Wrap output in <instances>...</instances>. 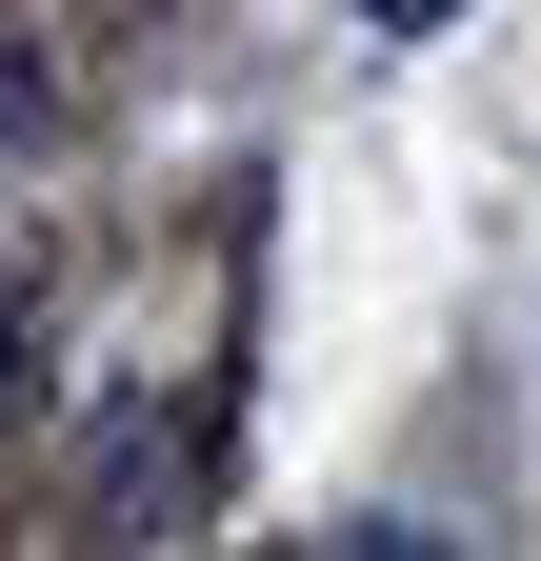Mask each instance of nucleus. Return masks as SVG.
<instances>
[{
  "instance_id": "f257e3e1",
  "label": "nucleus",
  "mask_w": 541,
  "mask_h": 561,
  "mask_svg": "<svg viewBox=\"0 0 541 561\" xmlns=\"http://www.w3.org/2000/svg\"><path fill=\"white\" fill-rule=\"evenodd\" d=\"M361 21H381V41H441V21H461V0H361Z\"/></svg>"
},
{
  "instance_id": "f03ea898",
  "label": "nucleus",
  "mask_w": 541,
  "mask_h": 561,
  "mask_svg": "<svg viewBox=\"0 0 541 561\" xmlns=\"http://www.w3.org/2000/svg\"><path fill=\"white\" fill-rule=\"evenodd\" d=\"M0 381H21V280H0Z\"/></svg>"
}]
</instances>
